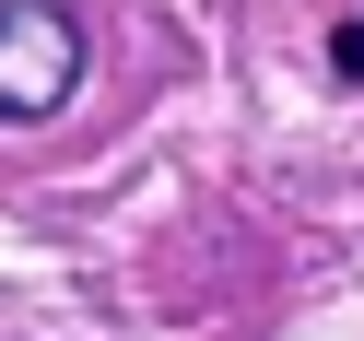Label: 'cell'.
I'll return each mask as SVG.
<instances>
[{"mask_svg":"<svg viewBox=\"0 0 364 341\" xmlns=\"http://www.w3.org/2000/svg\"><path fill=\"white\" fill-rule=\"evenodd\" d=\"M82 83V12L71 0H0V118H59Z\"/></svg>","mask_w":364,"mask_h":341,"instance_id":"obj_1","label":"cell"},{"mask_svg":"<svg viewBox=\"0 0 364 341\" xmlns=\"http://www.w3.org/2000/svg\"><path fill=\"white\" fill-rule=\"evenodd\" d=\"M329 71H341V83H364V12H353V24L329 36Z\"/></svg>","mask_w":364,"mask_h":341,"instance_id":"obj_2","label":"cell"}]
</instances>
